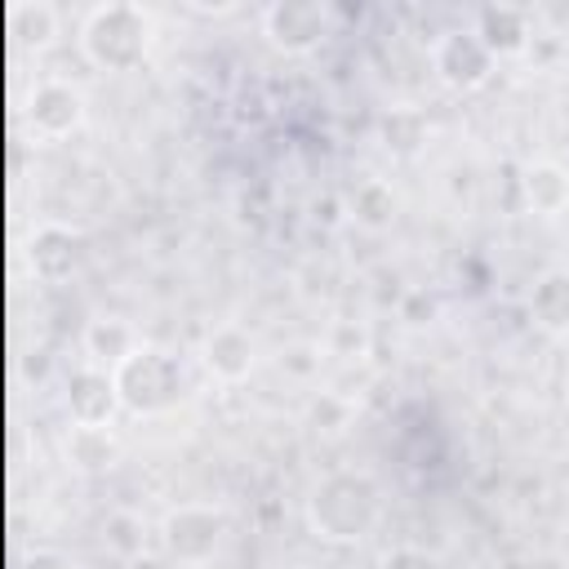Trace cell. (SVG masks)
<instances>
[{
	"label": "cell",
	"mask_w": 569,
	"mask_h": 569,
	"mask_svg": "<svg viewBox=\"0 0 569 569\" xmlns=\"http://www.w3.org/2000/svg\"><path fill=\"white\" fill-rule=\"evenodd\" d=\"M387 511L382 480L365 467H333L311 480L302 498V520L307 533L329 542V547H356L365 542Z\"/></svg>",
	"instance_id": "cell-1"
},
{
	"label": "cell",
	"mask_w": 569,
	"mask_h": 569,
	"mask_svg": "<svg viewBox=\"0 0 569 569\" xmlns=\"http://www.w3.org/2000/svg\"><path fill=\"white\" fill-rule=\"evenodd\" d=\"M80 53L98 71H133L151 53V13L133 0H107L93 4L80 22Z\"/></svg>",
	"instance_id": "cell-2"
},
{
	"label": "cell",
	"mask_w": 569,
	"mask_h": 569,
	"mask_svg": "<svg viewBox=\"0 0 569 569\" xmlns=\"http://www.w3.org/2000/svg\"><path fill=\"white\" fill-rule=\"evenodd\" d=\"M116 391H120V409L133 418H160L169 413L182 391H187V369L169 347L156 342H138L116 369Z\"/></svg>",
	"instance_id": "cell-3"
},
{
	"label": "cell",
	"mask_w": 569,
	"mask_h": 569,
	"mask_svg": "<svg viewBox=\"0 0 569 569\" xmlns=\"http://www.w3.org/2000/svg\"><path fill=\"white\" fill-rule=\"evenodd\" d=\"M427 62H431V76L449 93H476L498 71V53L485 44V36L476 27H445V31H436L431 44H427Z\"/></svg>",
	"instance_id": "cell-4"
},
{
	"label": "cell",
	"mask_w": 569,
	"mask_h": 569,
	"mask_svg": "<svg viewBox=\"0 0 569 569\" xmlns=\"http://www.w3.org/2000/svg\"><path fill=\"white\" fill-rule=\"evenodd\" d=\"M231 529V511L218 502H178L160 516V547L178 565H209Z\"/></svg>",
	"instance_id": "cell-5"
},
{
	"label": "cell",
	"mask_w": 569,
	"mask_h": 569,
	"mask_svg": "<svg viewBox=\"0 0 569 569\" xmlns=\"http://www.w3.org/2000/svg\"><path fill=\"white\" fill-rule=\"evenodd\" d=\"M262 36L276 53H289V58L316 53L333 36V4L329 0H276L262 9Z\"/></svg>",
	"instance_id": "cell-6"
},
{
	"label": "cell",
	"mask_w": 569,
	"mask_h": 569,
	"mask_svg": "<svg viewBox=\"0 0 569 569\" xmlns=\"http://www.w3.org/2000/svg\"><path fill=\"white\" fill-rule=\"evenodd\" d=\"M27 124L40 133V138H71L80 124H84V93L71 84V80H40L27 98Z\"/></svg>",
	"instance_id": "cell-7"
},
{
	"label": "cell",
	"mask_w": 569,
	"mask_h": 569,
	"mask_svg": "<svg viewBox=\"0 0 569 569\" xmlns=\"http://www.w3.org/2000/svg\"><path fill=\"white\" fill-rule=\"evenodd\" d=\"M200 365H204V373L213 382L236 387V382H244L253 373L258 342H253V333L244 325H213L204 333V342H200Z\"/></svg>",
	"instance_id": "cell-8"
},
{
	"label": "cell",
	"mask_w": 569,
	"mask_h": 569,
	"mask_svg": "<svg viewBox=\"0 0 569 569\" xmlns=\"http://www.w3.org/2000/svg\"><path fill=\"white\" fill-rule=\"evenodd\" d=\"M67 413H71V422H84V427H111V418L120 413V391H116L111 369H102V365L71 369V378H67Z\"/></svg>",
	"instance_id": "cell-9"
},
{
	"label": "cell",
	"mask_w": 569,
	"mask_h": 569,
	"mask_svg": "<svg viewBox=\"0 0 569 569\" xmlns=\"http://www.w3.org/2000/svg\"><path fill=\"white\" fill-rule=\"evenodd\" d=\"M31 271L44 280V284H62L80 271L84 262V231L67 227V222H44L36 236H31Z\"/></svg>",
	"instance_id": "cell-10"
},
{
	"label": "cell",
	"mask_w": 569,
	"mask_h": 569,
	"mask_svg": "<svg viewBox=\"0 0 569 569\" xmlns=\"http://www.w3.org/2000/svg\"><path fill=\"white\" fill-rule=\"evenodd\" d=\"M520 200L529 213L556 218L569 209V164L560 160H525L520 164Z\"/></svg>",
	"instance_id": "cell-11"
},
{
	"label": "cell",
	"mask_w": 569,
	"mask_h": 569,
	"mask_svg": "<svg viewBox=\"0 0 569 569\" xmlns=\"http://www.w3.org/2000/svg\"><path fill=\"white\" fill-rule=\"evenodd\" d=\"M62 458L84 471V476H98V471H111L120 462V436L111 427H84V422H71L67 436H62Z\"/></svg>",
	"instance_id": "cell-12"
},
{
	"label": "cell",
	"mask_w": 569,
	"mask_h": 569,
	"mask_svg": "<svg viewBox=\"0 0 569 569\" xmlns=\"http://www.w3.org/2000/svg\"><path fill=\"white\" fill-rule=\"evenodd\" d=\"M529 316L547 333H569V267H551L529 289Z\"/></svg>",
	"instance_id": "cell-13"
},
{
	"label": "cell",
	"mask_w": 569,
	"mask_h": 569,
	"mask_svg": "<svg viewBox=\"0 0 569 569\" xmlns=\"http://www.w3.org/2000/svg\"><path fill=\"white\" fill-rule=\"evenodd\" d=\"M4 27L13 36L18 49H49L58 36V9L49 0H13L4 9Z\"/></svg>",
	"instance_id": "cell-14"
},
{
	"label": "cell",
	"mask_w": 569,
	"mask_h": 569,
	"mask_svg": "<svg viewBox=\"0 0 569 569\" xmlns=\"http://www.w3.org/2000/svg\"><path fill=\"white\" fill-rule=\"evenodd\" d=\"M84 356H89V365H102V369H116L133 347H138V333H133V325L129 320H120V316H93L89 325H84Z\"/></svg>",
	"instance_id": "cell-15"
},
{
	"label": "cell",
	"mask_w": 569,
	"mask_h": 569,
	"mask_svg": "<svg viewBox=\"0 0 569 569\" xmlns=\"http://www.w3.org/2000/svg\"><path fill=\"white\" fill-rule=\"evenodd\" d=\"M396 213H400V196H396V187L382 182V178H365V182L347 196V218H351L356 227H365V231H387V227L396 222Z\"/></svg>",
	"instance_id": "cell-16"
},
{
	"label": "cell",
	"mask_w": 569,
	"mask_h": 569,
	"mask_svg": "<svg viewBox=\"0 0 569 569\" xmlns=\"http://www.w3.org/2000/svg\"><path fill=\"white\" fill-rule=\"evenodd\" d=\"M476 31L485 36V44L498 58H507V53H520L529 44V13L511 9V4H489L476 13Z\"/></svg>",
	"instance_id": "cell-17"
},
{
	"label": "cell",
	"mask_w": 569,
	"mask_h": 569,
	"mask_svg": "<svg viewBox=\"0 0 569 569\" xmlns=\"http://www.w3.org/2000/svg\"><path fill=\"white\" fill-rule=\"evenodd\" d=\"M378 138H382V147H387L391 156L409 160V156H418L422 142H427V116H422L418 107H391V111H382V120H378Z\"/></svg>",
	"instance_id": "cell-18"
},
{
	"label": "cell",
	"mask_w": 569,
	"mask_h": 569,
	"mask_svg": "<svg viewBox=\"0 0 569 569\" xmlns=\"http://www.w3.org/2000/svg\"><path fill=\"white\" fill-rule=\"evenodd\" d=\"M102 542H107L120 560L142 556V551H147V525H142V516H138V511L116 507V511L102 520Z\"/></svg>",
	"instance_id": "cell-19"
},
{
	"label": "cell",
	"mask_w": 569,
	"mask_h": 569,
	"mask_svg": "<svg viewBox=\"0 0 569 569\" xmlns=\"http://www.w3.org/2000/svg\"><path fill=\"white\" fill-rule=\"evenodd\" d=\"M307 427L316 436H338L342 427H351V400L338 391H316L307 400Z\"/></svg>",
	"instance_id": "cell-20"
},
{
	"label": "cell",
	"mask_w": 569,
	"mask_h": 569,
	"mask_svg": "<svg viewBox=\"0 0 569 569\" xmlns=\"http://www.w3.org/2000/svg\"><path fill=\"white\" fill-rule=\"evenodd\" d=\"M378 569H445V560L427 547H413V542H400V547H387L378 556Z\"/></svg>",
	"instance_id": "cell-21"
},
{
	"label": "cell",
	"mask_w": 569,
	"mask_h": 569,
	"mask_svg": "<svg viewBox=\"0 0 569 569\" xmlns=\"http://www.w3.org/2000/svg\"><path fill=\"white\" fill-rule=\"evenodd\" d=\"M18 569H84L76 556H67V551H58V547H36V551H27L22 560H18Z\"/></svg>",
	"instance_id": "cell-22"
},
{
	"label": "cell",
	"mask_w": 569,
	"mask_h": 569,
	"mask_svg": "<svg viewBox=\"0 0 569 569\" xmlns=\"http://www.w3.org/2000/svg\"><path fill=\"white\" fill-rule=\"evenodd\" d=\"M436 316V298L427 293V289H409L405 298H400V320H409V325H427Z\"/></svg>",
	"instance_id": "cell-23"
},
{
	"label": "cell",
	"mask_w": 569,
	"mask_h": 569,
	"mask_svg": "<svg viewBox=\"0 0 569 569\" xmlns=\"http://www.w3.org/2000/svg\"><path fill=\"white\" fill-rule=\"evenodd\" d=\"M365 329H351V325H333L329 329V351L333 356H360L365 351Z\"/></svg>",
	"instance_id": "cell-24"
},
{
	"label": "cell",
	"mask_w": 569,
	"mask_h": 569,
	"mask_svg": "<svg viewBox=\"0 0 569 569\" xmlns=\"http://www.w3.org/2000/svg\"><path fill=\"white\" fill-rule=\"evenodd\" d=\"M124 569H164V560H160V556H151V551H142V556L124 560Z\"/></svg>",
	"instance_id": "cell-25"
},
{
	"label": "cell",
	"mask_w": 569,
	"mask_h": 569,
	"mask_svg": "<svg viewBox=\"0 0 569 569\" xmlns=\"http://www.w3.org/2000/svg\"><path fill=\"white\" fill-rule=\"evenodd\" d=\"M191 9H196V13H231L236 4H191Z\"/></svg>",
	"instance_id": "cell-26"
},
{
	"label": "cell",
	"mask_w": 569,
	"mask_h": 569,
	"mask_svg": "<svg viewBox=\"0 0 569 569\" xmlns=\"http://www.w3.org/2000/svg\"><path fill=\"white\" fill-rule=\"evenodd\" d=\"M178 569H213V565H178Z\"/></svg>",
	"instance_id": "cell-27"
},
{
	"label": "cell",
	"mask_w": 569,
	"mask_h": 569,
	"mask_svg": "<svg viewBox=\"0 0 569 569\" xmlns=\"http://www.w3.org/2000/svg\"><path fill=\"white\" fill-rule=\"evenodd\" d=\"M565 382H569V378H565Z\"/></svg>",
	"instance_id": "cell-28"
}]
</instances>
